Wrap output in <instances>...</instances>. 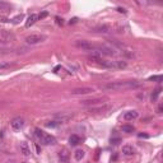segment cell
Wrapping results in <instances>:
<instances>
[{
	"label": "cell",
	"mask_w": 163,
	"mask_h": 163,
	"mask_svg": "<svg viewBox=\"0 0 163 163\" xmlns=\"http://www.w3.org/2000/svg\"><path fill=\"white\" fill-rule=\"evenodd\" d=\"M35 135L38 138V139H41V138L45 135V133L42 130H40V129H36V130H35Z\"/></svg>",
	"instance_id": "27"
},
{
	"label": "cell",
	"mask_w": 163,
	"mask_h": 163,
	"mask_svg": "<svg viewBox=\"0 0 163 163\" xmlns=\"http://www.w3.org/2000/svg\"><path fill=\"white\" fill-rule=\"evenodd\" d=\"M55 19H56V23L57 24H60V26H63V19H61V18H59V17H56V18H55Z\"/></svg>",
	"instance_id": "29"
},
{
	"label": "cell",
	"mask_w": 163,
	"mask_h": 163,
	"mask_svg": "<svg viewBox=\"0 0 163 163\" xmlns=\"http://www.w3.org/2000/svg\"><path fill=\"white\" fill-rule=\"evenodd\" d=\"M108 100L107 97H97V98H91V100H84L82 101L80 104L82 106H88V107H92V106H98V104H103L106 103V101Z\"/></svg>",
	"instance_id": "4"
},
{
	"label": "cell",
	"mask_w": 163,
	"mask_h": 163,
	"mask_svg": "<svg viewBox=\"0 0 163 163\" xmlns=\"http://www.w3.org/2000/svg\"><path fill=\"white\" fill-rule=\"evenodd\" d=\"M148 80H153V82H162V75H153V76H150Z\"/></svg>",
	"instance_id": "26"
},
{
	"label": "cell",
	"mask_w": 163,
	"mask_h": 163,
	"mask_svg": "<svg viewBox=\"0 0 163 163\" xmlns=\"http://www.w3.org/2000/svg\"><path fill=\"white\" fill-rule=\"evenodd\" d=\"M119 141H120L119 138H117V139H111V143H112V144H117Z\"/></svg>",
	"instance_id": "32"
},
{
	"label": "cell",
	"mask_w": 163,
	"mask_h": 163,
	"mask_svg": "<svg viewBox=\"0 0 163 163\" xmlns=\"http://www.w3.org/2000/svg\"><path fill=\"white\" fill-rule=\"evenodd\" d=\"M22 18H23V15H22V14H20V15H18V17H15V18H14V19H13V20H14V22H15V23H17V22H19V19H22Z\"/></svg>",
	"instance_id": "30"
},
{
	"label": "cell",
	"mask_w": 163,
	"mask_h": 163,
	"mask_svg": "<svg viewBox=\"0 0 163 163\" xmlns=\"http://www.w3.org/2000/svg\"><path fill=\"white\" fill-rule=\"evenodd\" d=\"M112 107L107 103H103V104H98V106H92L89 107V113H104L107 111H110Z\"/></svg>",
	"instance_id": "6"
},
{
	"label": "cell",
	"mask_w": 163,
	"mask_h": 163,
	"mask_svg": "<svg viewBox=\"0 0 163 163\" xmlns=\"http://www.w3.org/2000/svg\"><path fill=\"white\" fill-rule=\"evenodd\" d=\"M38 20V14H31L28 18H27L26 23H24V26H26V28H29L31 26H33L36 22Z\"/></svg>",
	"instance_id": "14"
},
{
	"label": "cell",
	"mask_w": 163,
	"mask_h": 163,
	"mask_svg": "<svg viewBox=\"0 0 163 163\" xmlns=\"http://www.w3.org/2000/svg\"><path fill=\"white\" fill-rule=\"evenodd\" d=\"M84 155H85V153L83 149H76L75 153H74V158L76 159V161H82V159L84 158Z\"/></svg>",
	"instance_id": "21"
},
{
	"label": "cell",
	"mask_w": 163,
	"mask_h": 163,
	"mask_svg": "<svg viewBox=\"0 0 163 163\" xmlns=\"http://www.w3.org/2000/svg\"><path fill=\"white\" fill-rule=\"evenodd\" d=\"M74 45L75 47L80 48L83 51H92V52L96 51V45L91 44L89 41H85V40H78V41L74 42Z\"/></svg>",
	"instance_id": "3"
},
{
	"label": "cell",
	"mask_w": 163,
	"mask_h": 163,
	"mask_svg": "<svg viewBox=\"0 0 163 163\" xmlns=\"http://www.w3.org/2000/svg\"><path fill=\"white\" fill-rule=\"evenodd\" d=\"M122 131H124V133H133V131H134V126L124 125V126H122Z\"/></svg>",
	"instance_id": "24"
},
{
	"label": "cell",
	"mask_w": 163,
	"mask_h": 163,
	"mask_svg": "<svg viewBox=\"0 0 163 163\" xmlns=\"http://www.w3.org/2000/svg\"><path fill=\"white\" fill-rule=\"evenodd\" d=\"M141 83L136 80H122V82H111L102 85L104 91H128V89H135L141 87Z\"/></svg>",
	"instance_id": "1"
},
{
	"label": "cell",
	"mask_w": 163,
	"mask_h": 163,
	"mask_svg": "<svg viewBox=\"0 0 163 163\" xmlns=\"http://www.w3.org/2000/svg\"><path fill=\"white\" fill-rule=\"evenodd\" d=\"M139 138H149V135H147V134H139Z\"/></svg>",
	"instance_id": "33"
},
{
	"label": "cell",
	"mask_w": 163,
	"mask_h": 163,
	"mask_svg": "<svg viewBox=\"0 0 163 163\" xmlns=\"http://www.w3.org/2000/svg\"><path fill=\"white\" fill-rule=\"evenodd\" d=\"M161 92H162V88H161V87L155 88L154 91H153L152 96H150V101H152V102H157V100H158V97H159V94H161Z\"/></svg>",
	"instance_id": "19"
},
{
	"label": "cell",
	"mask_w": 163,
	"mask_h": 163,
	"mask_svg": "<svg viewBox=\"0 0 163 163\" xmlns=\"http://www.w3.org/2000/svg\"><path fill=\"white\" fill-rule=\"evenodd\" d=\"M13 65H14V64L10 63V61H0V72L10 69V68L13 66Z\"/></svg>",
	"instance_id": "20"
},
{
	"label": "cell",
	"mask_w": 163,
	"mask_h": 163,
	"mask_svg": "<svg viewBox=\"0 0 163 163\" xmlns=\"http://www.w3.org/2000/svg\"><path fill=\"white\" fill-rule=\"evenodd\" d=\"M76 22H78V18H73V19L70 20V24H72V23H76Z\"/></svg>",
	"instance_id": "34"
},
{
	"label": "cell",
	"mask_w": 163,
	"mask_h": 163,
	"mask_svg": "<svg viewBox=\"0 0 163 163\" xmlns=\"http://www.w3.org/2000/svg\"><path fill=\"white\" fill-rule=\"evenodd\" d=\"M13 40V35L7 32L5 29H0V46L1 45H7Z\"/></svg>",
	"instance_id": "8"
},
{
	"label": "cell",
	"mask_w": 163,
	"mask_h": 163,
	"mask_svg": "<svg viewBox=\"0 0 163 163\" xmlns=\"http://www.w3.org/2000/svg\"><path fill=\"white\" fill-rule=\"evenodd\" d=\"M121 152H122V154L126 155V157H131V155L135 154V148L133 145H130V144H126V145L122 147Z\"/></svg>",
	"instance_id": "12"
},
{
	"label": "cell",
	"mask_w": 163,
	"mask_h": 163,
	"mask_svg": "<svg viewBox=\"0 0 163 163\" xmlns=\"http://www.w3.org/2000/svg\"><path fill=\"white\" fill-rule=\"evenodd\" d=\"M60 124H63V122L57 121V120H54V121H48L46 122V128H57Z\"/></svg>",
	"instance_id": "23"
},
{
	"label": "cell",
	"mask_w": 163,
	"mask_h": 163,
	"mask_svg": "<svg viewBox=\"0 0 163 163\" xmlns=\"http://www.w3.org/2000/svg\"><path fill=\"white\" fill-rule=\"evenodd\" d=\"M94 52H98L101 55H106V56H113L116 54L115 50L106 45H96V51Z\"/></svg>",
	"instance_id": "5"
},
{
	"label": "cell",
	"mask_w": 163,
	"mask_h": 163,
	"mask_svg": "<svg viewBox=\"0 0 163 163\" xmlns=\"http://www.w3.org/2000/svg\"><path fill=\"white\" fill-rule=\"evenodd\" d=\"M79 143H80V138H79L78 135L73 134L72 136L69 138V144H70V145H72V147H76Z\"/></svg>",
	"instance_id": "17"
},
{
	"label": "cell",
	"mask_w": 163,
	"mask_h": 163,
	"mask_svg": "<svg viewBox=\"0 0 163 163\" xmlns=\"http://www.w3.org/2000/svg\"><path fill=\"white\" fill-rule=\"evenodd\" d=\"M138 112L136 111H128L124 113V119L126 120V121H133V120L138 119Z\"/></svg>",
	"instance_id": "16"
},
{
	"label": "cell",
	"mask_w": 163,
	"mask_h": 163,
	"mask_svg": "<svg viewBox=\"0 0 163 163\" xmlns=\"http://www.w3.org/2000/svg\"><path fill=\"white\" fill-rule=\"evenodd\" d=\"M10 9H12V5L9 4V3H7V1H0V10L8 12V10H10Z\"/></svg>",
	"instance_id": "22"
},
{
	"label": "cell",
	"mask_w": 163,
	"mask_h": 163,
	"mask_svg": "<svg viewBox=\"0 0 163 163\" xmlns=\"http://www.w3.org/2000/svg\"><path fill=\"white\" fill-rule=\"evenodd\" d=\"M112 31V27L110 24H100V26L94 27L93 28V32H97V33H103V35H107Z\"/></svg>",
	"instance_id": "9"
},
{
	"label": "cell",
	"mask_w": 163,
	"mask_h": 163,
	"mask_svg": "<svg viewBox=\"0 0 163 163\" xmlns=\"http://www.w3.org/2000/svg\"><path fill=\"white\" fill-rule=\"evenodd\" d=\"M47 12H42V13H40L38 14V19H44V18H46V17H47Z\"/></svg>",
	"instance_id": "28"
},
{
	"label": "cell",
	"mask_w": 163,
	"mask_h": 163,
	"mask_svg": "<svg viewBox=\"0 0 163 163\" xmlns=\"http://www.w3.org/2000/svg\"><path fill=\"white\" fill-rule=\"evenodd\" d=\"M69 158H70V154L68 150H60L59 152V159L61 161V163H68L69 162Z\"/></svg>",
	"instance_id": "15"
},
{
	"label": "cell",
	"mask_w": 163,
	"mask_h": 163,
	"mask_svg": "<svg viewBox=\"0 0 163 163\" xmlns=\"http://www.w3.org/2000/svg\"><path fill=\"white\" fill-rule=\"evenodd\" d=\"M44 41H46V36L41 35V33H32V35L26 37V44L28 45H37Z\"/></svg>",
	"instance_id": "2"
},
{
	"label": "cell",
	"mask_w": 163,
	"mask_h": 163,
	"mask_svg": "<svg viewBox=\"0 0 163 163\" xmlns=\"http://www.w3.org/2000/svg\"><path fill=\"white\" fill-rule=\"evenodd\" d=\"M117 12H119V13H124V14H126V10H125L124 8H121V7H119V8H117Z\"/></svg>",
	"instance_id": "31"
},
{
	"label": "cell",
	"mask_w": 163,
	"mask_h": 163,
	"mask_svg": "<svg viewBox=\"0 0 163 163\" xmlns=\"http://www.w3.org/2000/svg\"><path fill=\"white\" fill-rule=\"evenodd\" d=\"M59 69H60V66H56V68L54 69V72H55V73H57V70H59Z\"/></svg>",
	"instance_id": "36"
},
{
	"label": "cell",
	"mask_w": 163,
	"mask_h": 163,
	"mask_svg": "<svg viewBox=\"0 0 163 163\" xmlns=\"http://www.w3.org/2000/svg\"><path fill=\"white\" fill-rule=\"evenodd\" d=\"M162 110H163V107H162V106H159V107H158V112L161 113V112H162Z\"/></svg>",
	"instance_id": "35"
},
{
	"label": "cell",
	"mask_w": 163,
	"mask_h": 163,
	"mask_svg": "<svg viewBox=\"0 0 163 163\" xmlns=\"http://www.w3.org/2000/svg\"><path fill=\"white\" fill-rule=\"evenodd\" d=\"M23 125H24V120L22 117H15L12 120V122H10V126H12V129L13 130H20V129L23 128Z\"/></svg>",
	"instance_id": "10"
},
{
	"label": "cell",
	"mask_w": 163,
	"mask_h": 163,
	"mask_svg": "<svg viewBox=\"0 0 163 163\" xmlns=\"http://www.w3.org/2000/svg\"><path fill=\"white\" fill-rule=\"evenodd\" d=\"M42 144H45V145H54V144H56V139H55V136H52V135H47L45 134L44 136L40 139Z\"/></svg>",
	"instance_id": "11"
},
{
	"label": "cell",
	"mask_w": 163,
	"mask_h": 163,
	"mask_svg": "<svg viewBox=\"0 0 163 163\" xmlns=\"http://www.w3.org/2000/svg\"><path fill=\"white\" fill-rule=\"evenodd\" d=\"M115 64H116V68H119V69H124V68H126V61L119 60V61H115Z\"/></svg>",
	"instance_id": "25"
},
{
	"label": "cell",
	"mask_w": 163,
	"mask_h": 163,
	"mask_svg": "<svg viewBox=\"0 0 163 163\" xmlns=\"http://www.w3.org/2000/svg\"><path fill=\"white\" fill-rule=\"evenodd\" d=\"M20 153H22L23 155H26V157H28L31 154V149H29V147H28V144L27 143L20 144Z\"/></svg>",
	"instance_id": "18"
},
{
	"label": "cell",
	"mask_w": 163,
	"mask_h": 163,
	"mask_svg": "<svg viewBox=\"0 0 163 163\" xmlns=\"http://www.w3.org/2000/svg\"><path fill=\"white\" fill-rule=\"evenodd\" d=\"M73 113H66V112H64V113H59V115H55V120H57V121H60V122H65L68 121V120H70L73 117Z\"/></svg>",
	"instance_id": "13"
},
{
	"label": "cell",
	"mask_w": 163,
	"mask_h": 163,
	"mask_svg": "<svg viewBox=\"0 0 163 163\" xmlns=\"http://www.w3.org/2000/svg\"><path fill=\"white\" fill-rule=\"evenodd\" d=\"M93 92H94V88H92V87H80V88L72 89L70 93H72L73 96H85V94L93 93Z\"/></svg>",
	"instance_id": "7"
}]
</instances>
